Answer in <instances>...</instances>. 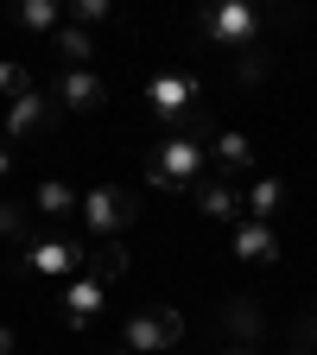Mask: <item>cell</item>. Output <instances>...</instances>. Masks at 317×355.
Returning a JSON list of instances; mask_svg holds the SVG:
<instances>
[{
  "instance_id": "cell-1",
  "label": "cell",
  "mask_w": 317,
  "mask_h": 355,
  "mask_svg": "<svg viewBox=\"0 0 317 355\" xmlns=\"http://www.w3.org/2000/svg\"><path fill=\"white\" fill-rule=\"evenodd\" d=\"M76 209H83V222H89V235L121 241V229L140 216V191H127V184H102V191L76 197Z\"/></svg>"
},
{
  "instance_id": "cell-2",
  "label": "cell",
  "mask_w": 317,
  "mask_h": 355,
  "mask_svg": "<svg viewBox=\"0 0 317 355\" xmlns=\"http://www.w3.org/2000/svg\"><path fill=\"white\" fill-rule=\"evenodd\" d=\"M197 178H203V146L185 140V133L165 140V146L146 159V184H153V191H191Z\"/></svg>"
},
{
  "instance_id": "cell-3",
  "label": "cell",
  "mask_w": 317,
  "mask_h": 355,
  "mask_svg": "<svg viewBox=\"0 0 317 355\" xmlns=\"http://www.w3.org/2000/svg\"><path fill=\"white\" fill-rule=\"evenodd\" d=\"M197 32L209 44H222V51H254V44H260V13L248 7V0H229V7L197 13Z\"/></svg>"
},
{
  "instance_id": "cell-4",
  "label": "cell",
  "mask_w": 317,
  "mask_h": 355,
  "mask_svg": "<svg viewBox=\"0 0 317 355\" xmlns=\"http://www.w3.org/2000/svg\"><path fill=\"white\" fill-rule=\"evenodd\" d=\"M178 343H185V318H178L171 304H146V311L127 318V349L133 355H165Z\"/></svg>"
},
{
  "instance_id": "cell-5",
  "label": "cell",
  "mask_w": 317,
  "mask_h": 355,
  "mask_svg": "<svg viewBox=\"0 0 317 355\" xmlns=\"http://www.w3.org/2000/svg\"><path fill=\"white\" fill-rule=\"evenodd\" d=\"M146 102H153L159 121H185V114L197 108V76H191V70H159V76L146 83Z\"/></svg>"
},
{
  "instance_id": "cell-6",
  "label": "cell",
  "mask_w": 317,
  "mask_h": 355,
  "mask_svg": "<svg viewBox=\"0 0 317 355\" xmlns=\"http://www.w3.org/2000/svg\"><path fill=\"white\" fill-rule=\"evenodd\" d=\"M26 273L38 279H64V273H83V248L70 235H44V241H26Z\"/></svg>"
},
{
  "instance_id": "cell-7",
  "label": "cell",
  "mask_w": 317,
  "mask_h": 355,
  "mask_svg": "<svg viewBox=\"0 0 317 355\" xmlns=\"http://www.w3.org/2000/svg\"><path fill=\"white\" fill-rule=\"evenodd\" d=\"M51 102H58V108H76V114H96V108L108 102V89H102L96 70H64L58 89H51Z\"/></svg>"
},
{
  "instance_id": "cell-8",
  "label": "cell",
  "mask_w": 317,
  "mask_h": 355,
  "mask_svg": "<svg viewBox=\"0 0 317 355\" xmlns=\"http://www.w3.org/2000/svg\"><path fill=\"white\" fill-rule=\"evenodd\" d=\"M51 121H58V102L51 96H19V102H7V133L13 140H32V133H51Z\"/></svg>"
},
{
  "instance_id": "cell-9",
  "label": "cell",
  "mask_w": 317,
  "mask_h": 355,
  "mask_svg": "<svg viewBox=\"0 0 317 355\" xmlns=\"http://www.w3.org/2000/svg\"><path fill=\"white\" fill-rule=\"evenodd\" d=\"M235 254L241 260H254V266H266V260H280V229H266V222H235Z\"/></svg>"
},
{
  "instance_id": "cell-10",
  "label": "cell",
  "mask_w": 317,
  "mask_h": 355,
  "mask_svg": "<svg viewBox=\"0 0 317 355\" xmlns=\"http://www.w3.org/2000/svg\"><path fill=\"white\" fill-rule=\"evenodd\" d=\"M280 209H286V184H280V178H254V184H248V197H241V216L273 229V216H280Z\"/></svg>"
},
{
  "instance_id": "cell-11",
  "label": "cell",
  "mask_w": 317,
  "mask_h": 355,
  "mask_svg": "<svg viewBox=\"0 0 317 355\" xmlns=\"http://www.w3.org/2000/svg\"><path fill=\"white\" fill-rule=\"evenodd\" d=\"M121 273H127V248H121V241H96V248H83V279L114 286Z\"/></svg>"
},
{
  "instance_id": "cell-12",
  "label": "cell",
  "mask_w": 317,
  "mask_h": 355,
  "mask_svg": "<svg viewBox=\"0 0 317 355\" xmlns=\"http://www.w3.org/2000/svg\"><path fill=\"white\" fill-rule=\"evenodd\" d=\"M197 209L209 222H241V191L229 184V178H209V184H197Z\"/></svg>"
},
{
  "instance_id": "cell-13",
  "label": "cell",
  "mask_w": 317,
  "mask_h": 355,
  "mask_svg": "<svg viewBox=\"0 0 317 355\" xmlns=\"http://www.w3.org/2000/svg\"><path fill=\"white\" fill-rule=\"evenodd\" d=\"M203 159H216L222 171H254V146H248V133H216Z\"/></svg>"
},
{
  "instance_id": "cell-14",
  "label": "cell",
  "mask_w": 317,
  "mask_h": 355,
  "mask_svg": "<svg viewBox=\"0 0 317 355\" xmlns=\"http://www.w3.org/2000/svg\"><path fill=\"white\" fill-rule=\"evenodd\" d=\"M96 311H102V286L76 273V279L64 286V318H70V324H89V318H96Z\"/></svg>"
},
{
  "instance_id": "cell-15",
  "label": "cell",
  "mask_w": 317,
  "mask_h": 355,
  "mask_svg": "<svg viewBox=\"0 0 317 355\" xmlns=\"http://www.w3.org/2000/svg\"><path fill=\"white\" fill-rule=\"evenodd\" d=\"M222 324H229L235 336H241V349L260 336V304L254 298H229V304H222Z\"/></svg>"
},
{
  "instance_id": "cell-16",
  "label": "cell",
  "mask_w": 317,
  "mask_h": 355,
  "mask_svg": "<svg viewBox=\"0 0 317 355\" xmlns=\"http://www.w3.org/2000/svg\"><path fill=\"white\" fill-rule=\"evenodd\" d=\"M32 209H38V216H70V209H76V191L64 184V178H44L38 197H32Z\"/></svg>"
},
{
  "instance_id": "cell-17",
  "label": "cell",
  "mask_w": 317,
  "mask_h": 355,
  "mask_svg": "<svg viewBox=\"0 0 317 355\" xmlns=\"http://www.w3.org/2000/svg\"><path fill=\"white\" fill-rule=\"evenodd\" d=\"M89 32L83 26H58V58H64V70H89Z\"/></svg>"
},
{
  "instance_id": "cell-18",
  "label": "cell",
  "mask_w": 317,
  "mask_h": 355,
  "mask_svg": "<svg viewBox=\"0 0 317 355\" xmlns=\"http://www.w3.org/2000/svg\"><path fill=\"white\" fill-rule=\"evenodd\" d=\"M0 96H7V102L32 96V70H26V64H13V58H0Z\"/></svg>"
},
{
  "instance_id": "cell-19",
  "label": "cell",
  "mask_w": 317,
  "mask_h": 355,
  "mask_svg": "<svg viewBox=\"0 0 317 355\" xmlns=\"http://www.w3.org/2000/svg\"><path fill=\"white\" fill-rule=\"evenodd\" d=\"M26 229H32V203H0V235L26 241Z\"/></svg>"
},
{
  "instance_id": "cell-20",
  "label": "cell",
  "mask_w": 317,
  "mask_h": 355,
  "mask_svg": "<svg viewBox=\"0 0 317 355\" xmlns=\"http://www.w3.org/2000/svg\"><path fill=\"white\" fill-rule=\"evenodd\" d=\"M19 26H32V32H58V7H51V0H26V7H19Z\"/></svg>"
},
{
  "instance_id": "cell-21",
  "label": "cell",
  "mask_w": 317,
  "mask_h": 355,
  "mask_svg": "<svg viewBox=\"0 0 317 355\" xmlns=\"http://www.w3.org/2000/svg\"><path fill=\"white\" fill-rule=\"evenodd\" d=\"M108 19V0H76V26L89 32V26H102Z\"/></svg>"
},
{
  "instance_id": "cell-22",
  "label": "cell",
  "mask_w": 317,
  "mask_h": 355,
  "mask_svg": "<svg viewBox=\"0 0 317 355\" xmlns=\"http://www.w3.org/2000/svg\"><path fill=\"white\" fill-rule=\"evenodd\" d=\"M0 355H13V330L7 324H0Z\"/></svg>"
},
{
  "instance_id": "cell-23",
  "label": "cell",
  "mask_w": 317,
  "mask_h": 355,
  "mask_svg": "<svg viewBox=\"0 0 317 355\" xmlns=\"http://www.w3.org/2000/svg\"><path fill=\"white\" fill-rule=\"evenodd\" d=\"M7 171H13V153H7V146H0V178H7Z\"/></svg>"
},
{
  "instance_id": "cell-24",
  "label": "cell",
  "mask_w": 317,
  "mask_h": 355,
  "mask_svg": "<svg viewBox=\"0 0 317 355\" xmlns=\"http://www.w3.org/2000/svg\"><path fill=\"white\" fill-rule=\"evenodd\" d=\"M229 355H254V349H229Z\"/></svg>"
},
{
  "instance_id": "cell-25",
  "label": "cell",
  "mask_w": 317,
  "mask_h": 355,
  "mask_svg": "<svg viewBox=\"0 0 317 355\" xmlns=\"http://www.w3.org/2000/svg\"><path fill=\"white\" fill-rule=\"evenodd\" d=\"M292 355H305V349H292Z\"/></svg>"
},
{
  "instance_id": "cell-26",
  "label": "cell",
  "mask_w": 317,
  "mask_h": 355,
  "mask_svg": "<svg viewBox=\"0 0 317 355\" xmlns=\"http://www.w3.org/2000/svg\"><path fill=\"white\" fill-rule=\"evenodd\" d=\"M311 318H317V311H311Z\"/></svg>"
}]
</instances>
